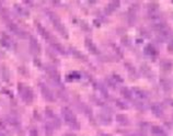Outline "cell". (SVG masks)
Segmentation results:
<instances>
[{"instance_id": "obj_10", "label": "cell", "mask_w": 173, "mask_h": 136, "mask_svg": "<svg viewBox=\"0 0 173 136\" xmlns=\"http://www.w3.org/2000/svg\"><path fill=\"white\" fill-rule=\"evenodd\" d=\"M85 45H87V46L89 47V50H90L91 52H93L94 54H95V53H98V50H96L95 45L93 44L91 40H87V41H85Z\"/></svg>"}, {"instance_id": "obj_13", "label": "cell", "mask_w": 173, "mask_h": 136, "mask_svg": "<svg viewBox=\"0 0 173 136\" xmlns=\"http://www.w3.org/2000/svg\"><path fill=\"white\" fill-rule=\"evenodd\" d=\"M134 92L137 94L139 98H141V99L146 98V92H145V91H142L141 89H138V88H134Z\"/></svg>"}, {"instance_id": "obj_11", "label": "cell", "mask_w": 173, "mask_h": 136, "mask_svg": "<svg viewBox=\"0 0 173 136\" xmlns=\"http://www.w3.org/2000/svg\"><path fill=\"white\" fill-rule=\"evenodd\" d=\"M161 67L164 70L169 71V70L171 69V67H172V63L169 62V60H163V62H162V64H161Z\"/></svg>"}, {"instance_id": "obj_15", "label": "cell", "mask_w": 173, "mask_h": 136, "mask_svg": "<svg viewBox=\"0 0 173 136\" xmlns=\"http://www.w3.org/2000/svg\"><path fill=\"white\" fill-rule=\"evenodd\" d=\"M161 83L163 85L164 89H168V90L170 89V83H169V81H168L167 79H163V78H162V79H161Z\"/></svg>"}, {"instance_id": "obj_14", "label": "cell", "mask_w": 173, "mask_h": 136, "mask_svg": "<svg viewBox=\"0 0 173 136\" xmlns=\"http://www.w3.org/2000/svg\"><path fill=\"white\" fill-rule=\"evenodd\" d=\"M122 94H123L124 97L126 98V99H129L131 100V90L129 89H127V88H124L123 90H122Z\"/></svg>"}, {"instance_id": "obj_9", "label": "cell", "mask_w": 173, "mask_h": 136, "mask_svg": "<svg viewBox=\"0 0 173 136\" xmlns=\"http://www.w3.org/2000/svg\"><path fill=\"white\" fill-rule=\"evenodd\" d=\"M116 121L118 122L119 124H124V125L128 124V119L124 114H117L116 115Z\"/></svg>"}, {"instance_id": "obj_16", "label": "cell", "mask_w": 173, "mask_h": 136, "mask_svg": "<svg viewBox=\"0 0 173 136\" xmlns=\"http://www.w3.org/2000/svg\"><path fill=\"white\" fill-rule=\"evenodd\" d=\"M30 135H31V136H37V135H39V134H37V130H36V128H32L31 133H30Z\"/></svg>"}, {"instance_id": "obj_7", "label": "cell", "mask_w": 173, "mask_h": 136, "mask_svg": "<svg viewBox=\"0 0 173 136\" xmlns=\"http://www.w3.org/2000/svg\"><path fill=\"white\" fill-rule=\"evenodd\" d=\"M151 111H152V113H154V115H157V117H161L162 113H163V110H162V108L159 104L151 105Z\"/></svg>"}, {"instance_id": "obj_3", "label": "cell", "mask_w": 173, "mask_h": 136, "mask_svg": "<svg viewBox=\"0 0 173 136\" xmlns=\"http://www.w3.org/2000/svg\"><path fill=\"white\" fill-rule=\"evenodd\" d=\"M19 92L24 101L31 102L32 100H33V97H34V96H33V92H32L31 88H29L27 86H24V85H22V83H20L19 85Z\"/></svg>"}, {"instance_id": "obj_5", "label": "cell", "mask_w": 173, "mask_h": 136, "mask_svg": "<svg viewBox=\"0 0 173 136\" xmlns=\"http://www.w3.org/2000/svg\"><path fill=\"white\" fill-rule=\"evenodd\" d=\"M46 69H47V73L50 74V76L52 77V79H53L54 81L60 82V77H59V75H58L57 70L55 69V68H53V67H50V66H47Z\"/></svg>"}, {"instance_id": "obj_2", "label": "cell", "mask_w": 173, "mask_h": 136, "mask_svg": "<svg viewBox=\"0 0 173 136\" xmlns=\"http://www.w3.org/2000/svg\"><path fill=\"white\" fill-rule=\"evenodd\" d=\"M48 13V16H50V19L53 21V23H54L55 27H56V30H57L60 34H62L65 37H67V31H66L65 27H64V24L60 22V20L58 19V17L55 14L54 12H50V11H47Z\"/></svg>"}, {"instance_id": "obj_6", "label": "cell", "mask_w": 173, "mask_h": 136, "mask_svg": "<svg viewBox=\"0 0 173 136\" xmlns=\"http://www.w3.org/2000/svg\"><path fill=\"white\" fill-rule=\"evenodd\" d=\"M151 133H152V136H167L164 131L160 126H156V125L151 127Z\"/></svg>"}, {"instance_id": "obj_17", "label": "cell", "mask_w": 173, "mask_h": 136, "mask_svg": "<svg viewBox=\"0 0 173 136\" xmlns=\"http://www.w3.org/2000/svg\"><path fill=\"white\" fill-rule=\"evenodd\" d=\"M117 104H118V106L119 108H122V109H127V106L125 105V103H123V102H119V101H117L116 102Z\"/></svg>"}, {"instance_id": "obj_4", "label": "cell", "mask_w": 173, "mask_h": 136, "mask_svg": "<svg viewBox=\"0 0 173 136\" xmlns=\"http://www.w3.org/2000/svg\"><path fill=\"white\" fill-rule=\"evenodd\" d=\"M39 87H41V92H42L43 97L45 98L47 101H54L55 97H54V94L52 92V90H50L46 85H44V83H43V85L41 83Z\"/></svg>"}, {"instance_id": "obj_12", "label": "cell", "mask_w": 173, "mask_h": 136, "mask_svg": "<svg viewBox=\"0 0 173 136\" xmlns=\"http://www.w3.org/2000/svg\"><path fill=\"white\" fill-rule=\"evenodd\" d=\"M146 52H147V54H149V55H157V50L154 48L152 45H148V46L146 47Z\"/></svg>"}, {"instance_id": "obj_1", "label": "cell", "mask_w": 173, "mask_h": 136, "mask_svg": "<svg viewBox=\"0 0 173 136\" xmlns=\"http://www.w3.org/2000/svg\"><path fill=\"white\" fill-rule=\"evenodd\" d=\"M62 115H64V119L65 121L68 123V124L73 128H78L79 127V124H78V121L75 117V114L73 113V111L68 108H64L62 109Z\"/></svg>"}, {"instance_id": "obj_8", "label": "cell", "mask_w": 173, "mask_h": 136, "mask_svg": "<svg viewBox=\"0 0 173 136\" xmlns=\"http://www.w3.org/2000/svg\"><path fill=\"white\" fill-rule=\"evenodd\" d=\"M31 48L34 53H39V50H41V48H39V42H37L36 39H34V37H31Z\"/></svg>"}]
</instances>
